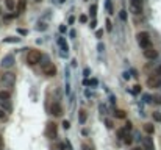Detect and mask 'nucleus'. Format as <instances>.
I'll return each mask as SVG.
<instances>
[{"label": "nucleus", "mask_w": 161, "mask_h": 150, "mask_svg": "<svg viewBox=\"0 0 161 150\" xmlns=\"http://www.w3.org/2000/svg\"><path fill=\"white\" fill-rule=\"evenodd\" d=\"M42 58V53L39 52V50L36 49H32L28 50V53H27V64L28 66H36L39 61H41Z\"/></svg>", "instance_id": "f257e3e1"}, {"label": "nucleus", "mask_w": 161, "mask_h": 150, "mask_svg": "<svg viewBox=\"0 0 161 150\" xmlns=\"http://www.w3.org/2000/svg\"><path fill=\"white\" fill-rule=\"evenodd\" d=\"M138 44L141 49H149V47H152V41H150V36H149L147 31H141V33H138Z\"/></svg>", "instance_id": "f03ea898"}, {"label": "nucleus", "mask_w": 161, "mask_h": 150, "mask_svg": "<svg viewBox=\"0 0 161 150\" xmlns=\"http://www.w3.org/2000/svg\"><path fill=\"white\" fill-rule=\"evenodd\" d=\"M0 83H2V86L13 88L14 83H16V74H13V72H7V74H3L2 78H0Z\"/></svg>", "instance_id": "7ed1b4c3"}, {"label": "nucleus", "mask_w": 161, "mask_h": 150, "mask_svg": "<svg viewBox=\"0 0 161 150\" xmlns=\"http://www.w3.org/2000/svg\"><path fill=\"white\" fill-rule=\"evenodd\" d=\"M42 74L45 75V77H55V75H57V67H55V64L53 63H44V64H42Z\"/></svg>", "instance_id": "20e7f679"}, {"label": "nucleus", "mask_w": 161, "mask_h": 150, "mask_svg": "<svg viewBox=\"0 0 161 150\" xmlns=\"http://www.w3.org/2000/svg\"><path fill=\"white\" fill-rule=\"evenodd\" d=\"M57 133H58V127L55 122H49L47 127H45V136L50 138V139H55L57 138Z\"/></svg>", "instance_id": "39448f33"}, {"label": "nucleus", "mask_w": 161, "mask_h": 150, "mask_svg": "<svg viewBox=\"0 0 161 150\" xmlns=\"http://www.w3.org/2000/svg\"><path fill=\"white\" fill-rule=\"evenodd\" d=\"M147 86L152 88V89H156V88H161V77L160 75H150L147 78Z\"/></svg>", "instance_id": "423d86ee"}, {"label": "nucleus", "mask_w": 161, "mask_h": 150, "mask_svg": "<svg viewBox=\"0 0 161 150\" xmlns=\"http://www.w3.org/2000/svg\"><path fill=\"white\" fill-rule=\"evenodd\" d=\"M50 114H53L55 117H60V116H63V106H61V103H58V102L52 103V106H50Z\"/></svg>", "instance_id": "0eeeda50"}, {"label": "nucleus", "mask_w": 161, "mask_h": 150, "mask_svg": "<svg viewBox=\"0 0 161 150\" xmlns=\"http://www.w3.org/2000/svg\"><path fill=\"white\" fill-rule=\"evenodd\" d=\"M2 67H7V69H10V67H13L14 66V56L13 55H7V56H3V59H2Z\"/></svg>", "instance_id": "6e6552de"}, {"label": "nucleus", "mask_w": 161, "mask_h": 150, "mask_svg": "<svg viewBox=\"0 0 161 150\" xmlns=\"http://www.w3.org/2000/svg\"><path fill=\"white\" fill-rule=\"evenodd\" d=\"M131 3V9L135 14H141L142 13V0H130Z\"/></svg>", "instance_id": "1a4fd4ad"}, {"label": "nucleus", "mask_w": 161, "mask_h": 150, "mask_svg": "<svg viewBox=\"0 0 161 150\" xmlns=\"http://www.w3.org/2000/svg\"><path fill=\"white\" fill-rule=\"evenodd\" d=\"M144 56L147 59H155L158 56V52L153 49V47H149V49H144Z\"/></svg>", "instance_id": "9d476101"}, {"label": "nucleus", "mask_w": 161, "mask_h": 150, "mask_svg": "<svg viewBox=\"0 0 161 150\" xmlns=\"http://www.w3.org/2000/svg\"><path fill=\"white\" fill-rule=\"evenodd\" d=\"M142 145H144V150H155L153 139H152V138H144V139H142Z\"/></svg>", "instance_id": "9b49d317"}, {"label": "nucleus", "mask_w": 161, "mask_h": 150, "mask_svg": "<svg viewBox=\"0 0 161 150\" xmlns=\"http://www.w3.org/2000/svg\"><path fill=\"white\" fill-rule=\"evenodd\" d=\"M27 9V0H17V8H16V14H22V13H25Z\"/></svg>", "instance_id": "f8f14e48"}, {"label": "nucleus", "mask_w": 161, "mask_h": 150, "mask_svg": "<svg viewBox=\"0 0 161 150\" xmlns=\"http://www.w3.org/2000/svg\"><path fill=\"white\" fill-rule=\"evenodd\" d=\"M58 44H60V47L67 53V50H69V45H67V42L64 41V38H58Z\"/></svg>", "instance_id": "ddd939ff"}, {"label": "nucleus", "mask_w": 161, "mask_h": 150, "mask_svg": "<svg viewBox=\"0 0 161 150\" xmlns=\"http://www.w3.org/2000/svg\"><path fill=\"white\" fill-rule=\"evenodd\" d=\"M11 99V92L10 91H0V100H10Z\"/></svg>", "instance_id": "4468645a"}, {"label": "nucleus", "mask_w": 161, "mask_h": 150, "mask_svg": "<svg viewBox=\"0 0 161 150\" xmlns=\"http://www.w3.org/2000/svg\"><path fill=\"white\" fill-rule=\"evenodd\" d=\"M144 131L147 134H153L155 133V127L152 124H144Z\"/></svg>", "instance_id": "2eb2a0df"}, {"label": "nucleus", "mask_w": 161, "mask_h": 150, "mask_svg": "<svg viewBox=\"0 0 161 150\" xmlns=\"http://www.w3.org/2000/svg\"><path fill=\"white\" fill-rule=\"evenodd\" d=\"M0 102H2V108H3L5 111H11V108H13V106H11L10 100H0Z\"/></svg>", "instance_id": "dca6fc26"}, {"label": "nucleus", "mask_w": 161, "mask_h": 150, "mask_svg": "<svg viewBox=\"0 0 161 150\" xmlns=\"http://www.w3.org/2000/svg\"><path fill=\"white\" fill-rule=\"evenodd\" d=\"M5 5H7V8L11 9V11L16 8V3H14V0H5Z\"/></svg>", "instance_id": "f3484780"}, {"label": "nucleus", "mask_w": 161, "mask_h": 150, "mask_svg": "<svg viewBox=\"0 0 161 150\" xmlns=\"http://www.w3.org/2000/svg\"><path fill=\"white\" fill-rule=\"evenodd\" d=\"M127 131H128V130H127L125 127H124V128H119V130H117V136H119V138H122V139H124V138L127 136Z\"/></svg>", "instance_id": "a211bd4d"}, {"label": "nucleus", "mask_w": 161, "mask_h": 150, "mask_svg": "<svg viewBox=\"0 0 161 150\" xmlns=\"http://www.w3.org/2000/svg\"><path fill=\"white\" fill-rule=\"evenodd\" d=\"M114 116H116L117 119H124L125 117V111H122V109H116V111H114Z\"/></svg>", "instance_id": "6ab92c4d"}, {"label": "nucleus", "mask_w": 161, "mask_h": 150, "mask_svg": "<svg viewBox=\"0 0 161 150\" xmlns=\"http://www.w3.org/2000/svg\"><path fill=\"white\" fill-rule=\"evenodd\" d=\"M86 119H88V114H86V111H80V124H85Z\"/></svg>", "instance_id": "aec40b11"}, {"label": "nucleus", "mask_w": 161, "mask_h": 150, "mask_svg": "<svg viewBox=\"0 0 161 150\" xmlns=\"http://www.w3.org/2000/svg\"><path fill=\"white\" fill-rule=\"evenodd\" d=\"M152 117H153L155 122H161V113H153V114H152Z\"/></svg>", "instance_id": "412c9836"}, {"label": "nucleus", "mask_w": 161, "mask_h": 150, "mask_svg": "<svg viewBox=\"0 0 161 150\" xmlns=\"http://www.w3.org/2000/svg\"><path fill=\"white\" fill-rule=\"evenodd\" d=\"M124 142L127 144V145H130V144L133 142V139H131V136H130V134H127L125 138H124Z\"/></svg>", "instance_id": "4be33fe9"}, {"label": "nucleus", "mask_w": 161, "mask_h": 150, "mask_svg": "<svg viewBox=\"0 0 161 150\" xmlns=\"http://www.w3.org/2000/svg\"><path fill=\"white\" fill-rule=\"evenodd\" d=\"M95 11H97V6H95V5H92V6H91V9H89V13H91V16H92V17H95V14H97Z\"/></svg>", "instance_id": "5701e85b"}, {"label": "nucleus", "mask_w": 161, "mask_h": 150, "mask_svg": "<svg viewBox=\"0 0 161 150\" xmlns=\"http://www.w3.org/2000/svg\"><path fill=\"white\" fill-rule=\"evenodd\" d=\"M119 16H120V19H122V20H127V11H125V9H120Z\"/></svg>", "instance_id": "b1692460"}, {"label": "nucleus", "mask_w": 161, "mask_h": 150, "mask_svg": "<svg viewBox=\"0 0 161 150\" xmlns=\"http://www.w3.org/2000/svg\"><path fill=\"white\" fill-rule=\"evenodd\" d=\"M5 42H19V38H7Z\"/></svg>", "instance_id": "393cba45"}, {"label": "nucleus", "mask_w": 161, "mask_h": 150, "mask_svg": "<svg viewBox=\"0 0 161 150\" xmlns=\"http://www.w3.org/2000/svg\"><path fill=\"white\" fill-rule=\"evenodd\" d=\"M69 127H70V122L69 120H63V128L64 130H69Z\"/></svg>", "instance_id": "a878e982"}, {"label": "nucleus", "mask_w": 161, "mask_h": 150, "mask_svg": "<svg viewBox=\"0 0 161 150\" xmlns=\"http://www.w3.org/2000/svg\"><path fill=\"white\" fill-rule=\"evenodd\" d=\"M153 102L158 103V105H161V95H153Z\"/></svg>", "instance_id": "bb28decb"}, {"label": "nucleus", "mask_w": 161, "mask_h": 150, "mask_svg": "<svg viewBox=\"0 0 161 150\" xmlns=\"http://www.w3.org/2000/svg\"><path fill=\"white\" fill-rule=\"evenodd\" d=\"M106 30H108V31H111V30H113V25H111L110 19H108V20H106Z\"/></svg>", "instance_id": "cd10ccee"}, {"label": "nucleus", "mask_w": 161, "mask_h": 150, "mask_svg": "<svg viewBox=\"0 0 161 150\" xmlns=\"http://www.w3.org/2000/svg\"><path fill=\"white\" fill-rule=\"evenodd\" d=\"M105 124H106V127H108V128H113V120L106 119V122H105Z\"/></svg>", "instance_id": "c85d7f7f"}, {"label": "nucleus", "mask_w": 161, "mask_h": 150, "mask_svg": "<svg viewBox=\"0 0 161 150\" xmlns=\"http://www.w3.org/2000/svg\"><path fill=\"white\" fill-rule=\"evenodd\" d=\"M139 91H141V86H139V84H136V86H135V89H133V94H138Z\"/></svg>", "instance_id": "c756f323"}, {"label": "nucleus", "mask_w": 161, "mask_h": 150, "mask_svg": "<svg viewBox=\"0 0 161 150\" xmlns=\"http://www.w3.org/2000/svg\"><path fill=\"white\" fill-rule=\"evenodd\" d=\"M5 119V109H0V120Z\"/></svg>", "instance_id": "7c9ffc66"}, {"label": "nucleus", "mask_w": 161, "mask_h": 150, "mask_svg": "<svg viewBox=\"0 0 161 150\" xmlns=\"http://www.w3.org/2000/svg\"><path fill=\"white\" fill-rule=\"evenodd\" d=\"M86 20H88V17H86V16H80V22H83V24H85Z\"/></svg>", "instance_id": "2f4dec72"}, {"label": "nucleus", "mask_w": 161, "mask_h": 150, "mask_svg": "<svg viewBox=\"0 0 161 150\" xmlns=\"http://www.w3.org/2000/svg\"><path fill=\"white\" fill-rule=\"evenodd\" d=\"M131 127H133L131 122H127V124H125V128H127V130H131Z\"/></svg>", "instance_id": "473e14b6"}, {"label": "nucleus", "mask_w": 161, "mask_h": 150, "mask_svg": "<svg viewBox=\"0 0 161 150\" xmlns=\"http://www.w3.org/2000/svg\"><path fill=\"white\" fill-rule=\"evenodd\" d=\"M95 34H97V38H102V34H103V30H97V33H95Z\"/></svg>", "instance_id": "72a5a7b5"}, {"label": "nucleus", "mask_w": 161, "mask_h": 150, "mask_svg": "<svg viewBox=\"0 0 161 150\" xmlns=\"http://www.w3.org/2000/svg\"><path fill=\"white\" fill-rule=\"evenodd\" d=\"M156 74H158V75H160V77H161V64H160V66H158V67H156Z\"/></svg>", "instance_id": "f704fd0d"}, {"label": "nucleus", "mask_w": 161, "mask_h": 150, "mask_svg": "<svg viewBox=\"0 0 161 150\" xmlns=\"http://www.w3.org/2000/svg\"><path fill=\"white\" fill-rule=\"evenodd\" d=\"M60 31H61V33H66V27H63V25H61V27H60Z\"/></svg>", "instance_id": "c9c22d12"}, {"label": "nucleus", "mask_w": 161, "mask_h": 150, "mask_svg": "<svg viewBox=\"0 0 161 150\" xmlns=\"http://www.w3.org/2000/svg\"><path fill=\"white\" fill-rule=\"evenodd\" d=\"M89 84H92V86H95V84H97V80H91V81H89Z\"/></svg>", "instance_id": "e433bc0d"}, {"label": "nucleus", "mask_w": 161, "mask_h": 150, "mask_svg": "<svg viewBox=\"0 0 161 150\" xmlns=\"http://www.w3.org/2000/svg\"><path fill=\"white\" fill-rule=\"evenodd\" d=\"M133 150H144V149H141V147H136V149H133Z\"/></svg>", "instance_id": "4c0bfd02"}, {"label": "nucleus", "mask_w": 161, "mask_h": 150, "mask_svg": "<svg viewBox=\"0 0 161 150\" xmlns=\"http://www.w3.org/2000/svg\"><path fill=\"white\" fill-rule=\"evenodd\" d=\"M0 150H2V142H0Z\"/></svg>", "instance_id": "58836bf2"}, {"label": "nucleus", "mask_w": 161, "mask_h": 150, "mask_svg": "<svg viewBox=\"0 0 161 150\" xmlns=\"http://www.w3.org/2000/svg\"><path fill=\"white\" fill-rule=\"evenodd\" d=\"M0 142H2V136H0Z\"/></svg>", "instance_id": "ea45409f"}, {"label": "nucleus", "mask_w": 161, "mask_h": 150, "mask_svg": "<svg viewBox=\"0 0 161 150\" xmlns=\"http://www.w3.org/2000/svg\"><path fill=\"white\" fill-rule=\"evenodd\" d=\"M36 2H41V0H36Z\"/></svg>", "instance_id": "a19ab883"}]
</instances>
